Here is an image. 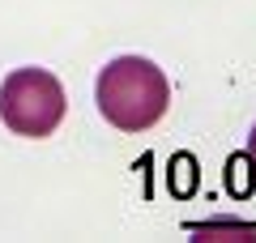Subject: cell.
<instances>
[{"instance_id": "7a4b0ae2", "label": "cell", "mask_w": 256, "mask_h": 243, "mask_svg": "<svg viewBox=\"0 0 256 243\" xmlns=\"http://www.w3.org/2000/svg\"><path fill=\"white\" fill-rule=\"evenodd\" d=\"M64 111V86L47 68H18L0 86V120L18 136H52Z\"/></svg>"}, {"instance_id": "3957f363", "label": "cell", "mask_w": 256, "mask_h": 243, "mask_svg": "<svg viewBox=\"0 0 256 243\" xmlns=\"http://www.w3.org/2000/svg\"><path fill=\"white\" fill-rule=\"evenodd\" d=\"M248 158H252V166H256V128H252V136H248Z\"/></svg>"}, {"instance_id": "6da1fadb", "label": "cell", "mask_w": 256, "mask_h": 243, "mask_svg": "<svg viewBox=\"0 0 256 243\" xmlns=\"http://www.w3.org/2000/svg\"><path fill=\"white\" fill-rule=\"evenodd\" d=\"M98 111L120 128V132H146L171 107V86L162 68L146 56H120L98 72L94 86Z\"/></svg>"}]
</instances>
